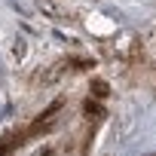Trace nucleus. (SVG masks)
<instances>
[{
    "label": "nucleus",
    "instance_id": "f257e3e1",
    "mask_svg": "<svg viewBox=\"0 0 156 156\" xmlns=\"http://www.w3.org/2000/svg\"><path fill=\"white\" fill-rule=\"evenodd\" d=\"M19 141H22L19 135H6V138H0V156H6V153H9V150H12Z\"/></svg>",
    "mask_w": 156,
    "mask_h": 156
},
{
    "label": "nucleus",
    "instance_id": "f03ea898",
    "mask_svg": "<svg viewBox=\"0 0 156 156\" xmlns=\"http://www.w3.org/2000/svg\"><path fill=\"white\" fill-rule=\"evenodd\" d=\"M95 95H98V98H107V83L95 80Z\"/></svg>",
    "mask_w": 156,
    "mask_h": 156
},
{
    "label": "nucleus",
    "instance_id": "7ed1b4c3",
    "mask_svg": "<svg viewBox=\"0 0 156 156\" xmlns=\"http://www.w3.org/2000/svg\"><path fill=\"white\" fill-rule=\"evenodd\" d=\"M43 156H52V153H49V150H46V153H43Z\"/></svg>",
    "mask_w": 156,
    "mask_h": 156
}]
</instances>
